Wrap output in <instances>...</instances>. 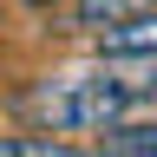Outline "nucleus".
<instances>
[{
    "label": "nucleus",
    "mask_w": 157,
    "mask_h": 157,
    "mask_svg": "<svg viewBox=\"0 0 157 157\" xmlns=\"http://www.w3.org/2000/svg\"><path fill=\"white\" fill-rule=\"evenodd\" d=\"M0 157H98L85 144H66L52 131H20V137H0Z\"/></svg>",
    "instance_id": "obj_4"
},
{
    "label": "nucleus",
    "mask_w": 157,
    "mask_h": 157,
    "mask_svg": "<svg viewBox=\"0 0 157 157\" xmlns=\"http://www.w3.org/2000/svg\"><path fill=\"white\" fill-rule=\"evenodd\" d=\"M98 157H157V118H124L98 131Z\"/></svg>",
    "instance_id": "obj_3"
},
{
    "label": "nucleus",
    "mask_w": 157,
    "mask_h": 157,
    "mask_svg": "<svg viewBox=\"0 0 157 157\" xmlns=\"http://www.w3.org/2000/svg\"><path fill=\"white\" fill-rule=\"evenodd\" d=\"M137 105V92L118 78V66H85V72H52V78H39V85L20 98V111L33 118L39 131H111V124H124V111Z\"/></svg>",
    "instance_id": "obj_1"
},
{
    "label": "nucleus",
    "mask_w": 157,
    "mask_h": 157,
    "mask_svg": "<svg viewBox=\"0 0 157 157\" xmlns=\"http://www.w3.org/2000/svg\"><path fill=\"white\" fill-rule=\"evenodd\" d=\"M26 7H72V0H26Z\"/></svg>",
    "instance_id": "obj_5"
},
{
    "label": "nucleus",
    "mask_w": 157,
    "mask_h": 157,
    "mask_svg": "<svg viewBox=\"0 0 157 157\" xmlns=\"http://www.w3.org/2000/svg\"><path fill=\"white\" fill-rule=\"evenodd\" d=\"M92 52H98V59H157V7L98 26V33H92Z\"/></svg>",
    "instance_id": "obj_2"
}]
</instances>
